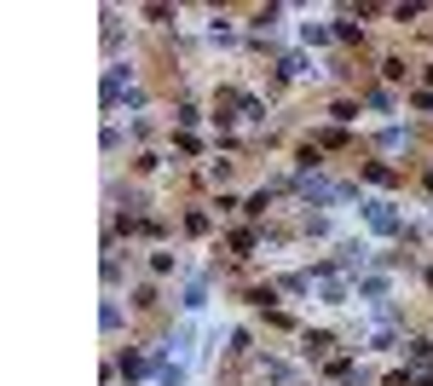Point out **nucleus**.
Listing matches in <instances>:
<instances>
[{"mask_svg": "<svg viewBox=\"0 0 433 386\" xmlns=\"http://www.w3.org/2000/svg\"><path fill=\"white\" fill-rule=\"evenodd\" d=\"M370 225H376V231H393V225H398V214H393L387 202H370Z\"/></svg>", "mask_w": 433, "mask_h": 386, "instance_id": "f257e3e1", "label": "nucleus"}]
</instances>
